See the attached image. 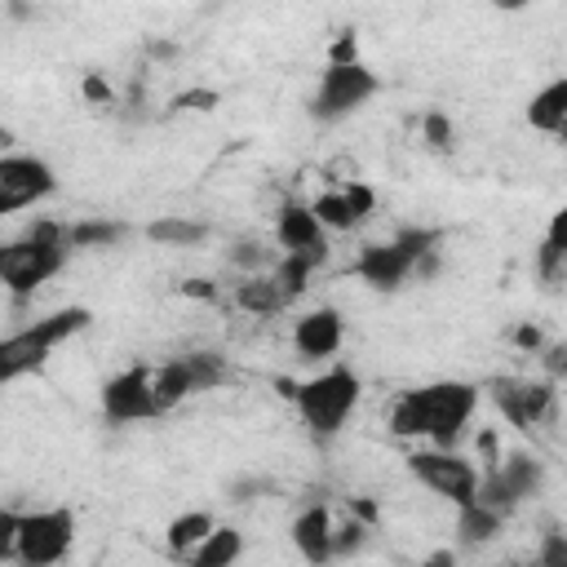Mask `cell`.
<instances>
[{
  "mask_svg": "<svg viewBox=\"0 0 567 567\" xmlns=\"http://www.w3.org/2000/svg\"><path fill=\"white\" fill-rule=\"evenodd\" d=\"M75 545V514L66 505L31 509L18 518V540H13V563L18 567H58Z\"/></svg>",
  "mask_w": 567,
  "mask_h": 567,
  "instance_id": "obj_4",
  "label": "cell"
},
{
  "mask_svg": "<svg viewBox=\"0 0 567 567\" xmlns=\"http://www.w3.org/2000/svg\"><path fill=\"white\" fill-rule=\"evenodd\" d=\"M213 532H217V523H213L208 509H186V514H177V518L164 527V545H168V554L190 558Z\"/></svg>",
  "mask_w": 567,
  "mask_h": 567,
  "instance_id": "obj_20",
  "label": "cell"
},
{
  "mask_svg": "<svg viewBox=\"0 0 567 567\" xmlns=\"http://www.w3.org/2000/svg\"><path fill=\"white\" fill-rule=\"evenodd\" d=\"M412 257L394 244V239H385V244H363L359 248V257H354V275L372 288V292H399L408 279H412Z\"/></svg>",
  "mask_w": 567,
  "mask_h": 567,
  "instance_id": "obj_12",
  "label": "cell"
},
{
  "mask_svg": "<svg viewBox=\"0 0 567 567\" xmlns=\"http://www.w3.org/2000/svg\"><path fill=\"white\" fill-rule=\"evenodd\" d=\"M142 235H146L151 244H159V248H195V244H204V239H208V221H195V217H177V213H168V217L146 221V226H142Z\"/></svg>",
  "mask_w": 567,
  "mask_h": 567,
  "instance_id": "obj_21",
  "label": "cell"
},
{
  "mask_svg": "<svg viewBox=\"0 0 567 567\" xmlns=\"http://www.w3.org/2000/svg\"><path fill=\"white\" fill-rule=\"evenodd\" d=\"M53 190H58V173H53L49 159H40V155H18V151H4V155H0V217L40 204V199H49Z\"/></svg>",
  "mask_w": 567,
  "mask_h": 567,
  "instance_id": "obj_10",
  "label": "cell"
},
{
  "mask_svg": "<svg viewBox=\"0 0 567 567\" xmlns=\"http://www.w3.org/2000/svg\"><path fill=\"white\" fill-rule=\"evenodd\" d=\"M80 93H84V102H93V106H115V89H111V80H106L102 71H84Z\"/></svg>",
  "mask_w": 567,
  "mask_h": 567,
  "instance_id": "obj_33",
  "label": "cell"
},
{
  "mask_svg": "<svg viewBox=\"0 0 567 567\" xmlns=\"http://www.w3.org/2000/svg\"><path fill=\"white\" fill-rule=\"evenodd\" d=\"M359 394H363L359 377H354L350 368L332 363V368L315 372L310 381L292 385V408H297L301 425H306L319 443H328V439H337V434L346 430L350 412L359 408Z\"/></svg>",
  "mask_w": 567,
  "mask_h": 567,
  "instance_id": "obj_3",
  "label": "cell"
},
{
  "mask_svg": "<svg viewBox=\"0 0 567 567\" xmlns=\"http://www.w3.org/2000/svg\"><path fill=\"white\" fill-rule=\"evenodd\" d=\"M540 368H545V381L567 385V341H549L540 350Z\"/></svg>",
  "mask_w": 567,
  "mask_h": 567,
  "instance_id": "obj_32",
  "label": "cell"
},
{
  "mask_svg": "<svg viewBox=\"0 0 567 567\" xmlns=\"http://www.w3.org/2000/svg\"><path fill=\"white\" fill-rule=\"evenodd\" d=\"M381 93V80L372 66L350 62V66H323L319 89L310 93V120L315 124H341L359 106H368Z\"/></svg>",
  "mask_w": 567,
  "mask_h": 567,
  "instance_id": "obj_5",
  "label": "cell"
},
{
  "mask_svg": "<svg viewBox=\"0 0 567 567\" xmlns=\"http://www.w3.org/2000/svg\"><path fill=\"white\" fill-rule=\"evenodd\" d=\"M509 341H514L518 350H527V354H540V350L549 346V341L540 337V328H536V323H518V328L509 332Z\"/></svg>",
  "mask_w": 567,
  "mask_h": 567,
  "instance_id": "obj_39",
  "label": "cell"
},
{
  "mask_svg": "<svg viewBox=\"0 0 567 567\" xmlns=\"http://www.w3.org/2000/svg\"><path fill=\"white\" fill-rule=\"evenodd\" d=\"M182 359H186V368H190L195 394L217 390V385L230 377V363H226V354H217V350H190V354H182Z\"/></svg>",
  "mask_w": 567,
  "mask_h": 567,
  "instance_id": "obj_27",
  "label": "cell"
},
{
  "mask_svg": "<svg viewBox=\"0 0 567 567\" xmlns=\"http://www.w3.org/2000/svg\"><path fill=\"white\" fill-rule=\"evenodd\" d=\"M478 385L474 381H430L412 385L390 403V434L399 439H425L430 447L456 452L461 434L470 430L478 412Z\"/></svg>",
  "mask_w": 567,
  "mask_h": 567,
  "instance_id": "obj_1",
  "label": "cell"
},
{
  "mask_svg": "<svg viewBox=\"0 0 567 567\" xmlns=\"http://www.w3.org/2000/svg\"><path fill=\"white\" fill-rule=\"evenodd\" d=\"M421 567H456V549H434Z\"/></svg>",
  "mask_w": 567,
  "mask_h": 567,
  "instance_id": "obj_43",
  "label": "cell"
},
{
  "mask_svg": "<svg viewBox=\"0 0 567 567\" xmlns=\"http://www.w3.org/2000/svg\"><path fill=\"white\" fill-rule=\"evenodd\" d=\"M84 328H93V310H89V306H62V310H53V315L27 323V328H13V332L0 341V381H18L22 372L44 368V359H49L62 341L80 337Z\"/></svg>",
  "mask_w": 567,
  "mask_h": 567,
  "instance_id": "obj_2",
  "label": "cell"
},
{
  "mask_svg": "<svg viewBox=\"0 0 567 567\" xmlns=\"http://www.w3.org/2000/svg\"><path fill=\"white\" fill-rule=\"evenodd\" d=\"M275 244H279V252H328V230L319 226L310 204L288 199L275 213Z\"/></svg>",
  "mask_w": 567,
  "mask_h": 567,
  "instance_id": "obj_15",
  "label": "cell"
},
{
  "mask_svg": "<svg viewBox=\"0 0 567 567\" xmlns=\"http://www.w3.org/2000/svg\"><path fill=\"white\" fill-rule=\"evenodd\" d=\"M478 452H483V461H487V470H492V465L501 461V439H496L492 430H483V434H478Z\"/></svg>",
  "mask_w": 567,
  "mask_h": 567,
  "instance_id": "obj_41",
  "label": "cell"
},
{
  "mask_svg": "<svg viewBox=\"0 0 567 567\" xmlns=\"http://www.w3.org/2000/svg\"><path fill=\"white\" fill-rule=\"evenodd\" d=\"M257 487H261L257 478H239V483L230 487V501H252V492H257Z\"/></svg>",
  "mask_w": 567,
  "mask_h": 567,
  "instance_id": "obj_42",
  "label": "cell"
},
{
  "mask_svg": "<svg viewBox=\"0 0 567 567\" xmlns=\"http://www.w3.org/2000/svg\"><path fill=\"white\" fill-rule=\"evenodd\" d=\"M230 301H235V310H248V315H257V319H270V315H279V310L292 306V301L284 297V288L275 284V275H244V279L235 284Z\"/></svg>",
  "mask_w": 567,
  "mask_h": 567,
  "instance_id": "obj_17",
  "label": "cell"
},
{
  "mask_svg": "<svg viewBox=\"0 0 567 567\" xmlns=\"http://www.w3.org/2000/svg\"><path fill=\"white\" fill-rule=\"evenodd\" d=\"M390 239L412 257V266H416L421 257H430V252H443V230H439V226H399Z\"/></svg>",
  "mask_w": 567,
  "mask_h": 567,
  "instance_id": "obj_28",
  "label": "cell"
},
{
  "mask_svg": "<svg viewBox=\"0 0 567 567\" xmlns=\"http://www.w3.org/2000/svg\"><path fill=\"white\" fill-rule=\"evenodd\" d=\"M226 261H230V266L239 270V279H244V275H270L279 257H275L261 239H235V244L226 248Z\"/></svg>",
  "mask_w": 567,
  "mask_h": 567,
  "instance_id": "obj_26",
  "label": "cell"
},
{
  "mask_svg": "<svg viewBox=\"0 0 567 567\" xmlns=\"http://www.w3.org/2000/svg\"><path fill=\"white\" fill-rule=\"evenodd\" d=\"M341 341H346V323H341V310L337 306H315V310H306L292 323V350L301 359L323 363V359H332L341 350Z\"/></svg>",
  "mask_w": 567,
  "mask_h": 567,
  "instance_id": "obj_13",
  "label": "cell"
},
{
  "mask_svg": "<svg viewBox=\"0 0 567 567\" xmlns=\"http://www.w3.org/2000/svg\"><path fill=\"white\" fill-rule=\"evenodd\" d=\"M128 239V221L120 217H80L66 226V248L71 252H106Z\"/></svg>",
  "mask_w": 567,
  "mask_h": 567,
  "instance_id": "obj_16",
  "label": "cell"
},
{
  "mask_svg": "<svg viewBox=\"0 0 567 567\" xmlns=\"http://www.w3.org/2000/svg\"><path fill=\"white\" fill-rule=\"evenodd\" d=\"M62 266H66V248H44V244H31V239H9L0 248V284L13 301H27Z\"/></svg>",
  "mask_w": 567,
  "mask_h": 567,
  "instance_id": "obj_9",
  "label": "cell"
},
{
  "mask_svg": "<svg viewBox=\"0 0 567 567\" xmlns=\"http://www.w3.org/2000/svg\"><path fill=\"white\" fill-rule=\"evenodd\" d=\"M195 399V381H190V368L186 359H168L155 368V403H159V416L173 412L177 403Z\"/></svg>",
  "mask_w": 567,
  "mask_h": 567,
  "instance_id": "obj_23",
  "label": "cell"
},
{
  "mask_svg": "<svg viewBox=\"0 0 567 567\" xmlns=\"http://www.w3.org/2000/svg\"><path fill=\"white\" fill-rule=\"evenodd\" d=\"M363 540H368V523H359L354 514H350L346 523H337V527H332V549H337V558L359 554V549H363Z\"/></svg>",
  "mask_w": 567,
  "mask_h": 567,
  "instance_id": "obj_31",
  "label": "cell"
},
{
  "mask_svg": "<svg viewBox=\"0 0 567 567\" xmlns=\"http://www.w3.org/2000/svg\"><path fill=\"white\" fill-rule=\"evenodd\" d=\"M421 142H425V151H434V155H452V146H456L452 120H447L443 111H425V115H421Z\"/></svg>",
  "mask_w": 567,
  "mask_h": 567,
  "instance_id": "obj_29",
  "label": "cell"
},
{
  "mask_svg": "<svg viewBox=\"0 0 567 567\" xmlns=\"http://www.w3.org/2000/svg\"><path fill=\"white\" fill-rule=\"evenodd\" d=\"M341 195L350 199V208H354V217H359V221H368V217H372V208H377V190H372L368 182H346V186H341Z\"/></svg>",
  "mask_w": 567,
  "mask_h": 567,
  "instance_id": "obj_34",
  "label": "cell"
},
{
  "mask_svg": "<svg viewBox=\"0 0 567 567\" xmlns=\"http://www.w3.org/2000/svg\"><path fill=\"white\" fill-rule=\"evenodd\" d=\"M102 416L111 425H133V421L159 416V403H155V368L133 363V368L106 377L102 381Z\"/></svg>",
  "mask_w": 567,
  "mask_h": 567,
  "instance_id": "obj_11",
  "label": "cell"
},
{
  "mask_svg": "<svg viewBox=\"0 0 567 567\" xmlns=\"http://www.w3.org/2000/svg\"><path fill=\"white\" fill-rule=\"evenodd\" d=\"M177 53H182V49H177L173 40H151V44H146V58H155V62H177Z\"/></svg>",
  "mask_w": 567,
  "mask_h": 567,
  "instance_id": "obj_40",
  "label": "cell"
},
{
  "mask_svg": "<svg viewBox=\"0 0 567 567\" xmlns=\"http://www.w3.org/2000/svg\"><path fill=\"white\" fill-rule=\"evenodd\" d=\"M350 62H359V40H354V31H341L328 44V66H350Z\"/></svg>",
  "mask_w": 567,
  "mask_h": 567,
  "instance_id": "obj_37",
  "label": "cell"
},
{
  "mask_svg": "<svg viewBox=\"0 0 567 567\" xmlns=\"http://www.w3.org/2000/svg\"><path fill=\"white\" fill-rule=\"evenodd\" d=\"M177 292H182V297H190V301H208V306H217V301H221V288H217V279H204V275H195V279H182V284H177Z\"/></svg>",
  "mask_w": 567,
  "mask_h": 567,
  "instance_id": "obj_36",
  "label": "cell"
},
{
  "mask_svg": "<svg viewBox=\"0 0 567 567\" xmlns=\"http://www.w3.org/2000/svg\"><path fill=\"white\" fill-rule=\"evenodd\" d=\"M527 124L540 128V133H554V137L567 128V75H558V80H549L545 89L532 93V102H527Z\"/></svg>",
  "mask_w": 567,
  "mask_h": 567,
  "instance_id": "obj_19",
  "label": "cell"
},
{
  "mask_svg": "<svg viewBox=\"0 0 567 567\" xmlns=\"http://www.w3.org/2000/svg\"><path fill=\"white\" fill-rule=\"evenodd\" d=\"M332 514H328V505L323 501H310L306 509H297V518H292V527H288V536H292V549L310 563V567H328L332 558H337V549H332Z\"/></svg>",
  "mask_w": 567,
  "mask_h": 567,
  "instance_id": "obj_14",
  "label": "cell"
},
{
  "mask_svg": "<svg viewBox=\"0 0 567 567\" xmlns=\"http://www.w3.org/2000/svg\"><path fill=\"white\" fill-rule=\"evenodd\" d=\"M310 208H315V217H319V226H323L328 235H346V230L359 226V217H354V208H350V199H346L341 190H319V195L310 199Z\"/></svg>",
  "mask_w": 567,
  "mask_h": 567,
  "instance_id": "obj_25",
  "label": "cell"
},
{
  "mask_svg": "<svg viewBox=\"0 0 567 567\" xmlns=\"http://www.w3.org/2000/svg\"><path fill=\"white\" fill-rule=\"evenodd\" d=\"M239 554H244V536H239V527H221V523H217V532L186 558V567H235Z\"/></svg>",
  "mask_w": 567,
  "mask_h": 567,
  "instance_id": "obj_24",
  "label": "cell"
},
{
  "mask_svg": "<svg viewBox=\"0 0 567 567\" xmlns=\"http://www.w3.org/2000/svg\"><path fill=\"white\" fill-rule=\"evenodd\" d=\"M501 527H505V514L487 509L483 501H470V505L456 509V545H461V549H483V545H492V540L501 536Z\"/></svg>",
  "mask_w": 567,
  "mask_h": 567,
  "instance_id": "obj_18",
  "label": "cell"
},
{
  "mask_svg": "<svg viewBox=\"0 0 567 567\" xmlns=\"http://www.w3.org/2000/svg\"><path fill=\"white\" fill-rule=\"evenodd\" d=\"M536 567H567V532L558 523H545L536 540Z\"/></svg>",
  "mask_w": 567,
  "mask_h": 567,
  "instance_id": "obj_30",
  "label": "cell"
},
{
  "mask_svg": "<svg viewBox=\"0 0 567 567\" xmlns=\"http://www.w3.org/2000/svg\"><path fill=\"white\" fill-rule=\"evenodd\" d=\"M540 244L567 257V204H558V213L549 217V226H545V239H540Z\"/></svg>",
  "mask_w": 567,
  "mask_h": 567,
  "instance_id": "obj_38",
  "label": "cell"
},
{
  "mask_svg": "<svg viewBox=\"0 0 567 567\" xmlns=\"http://www.w3.org/2000/svg\"><path fill=\"white\" fill-rule=\"evenodd\" d=\"M487 394L496 403V412L514 425V430H536L545 421H554L558 412V385L554 381H527V377H492Z\"/></svg>",
  "mask_w": 567,
  "mask_h": 567,
  "instance_id": "obj_8",
  "label": "cell"
},
{
  "mask_svg": "<svg viewBox=\"0 0 567 567\" xmlns=\"http://www.w3.org/2000/svg\"><path fill=\"white\" fill-rule=\"evenodd\" d=\"M328 261V252H279V261H275V284L284 288V297L288 301H297L306 288H310V279H315V270Z\"/></svg>",
  "mask_w": 567,
  "mask_h": 567,
  "instance_id": "obj_22",
  "label": "cell"
},
{
  "mask_svg": "<svg viewBox=\"0 0 567 567\" xmlns=\"http://www.w3.org/2000/svg\"><path fill=\"white\" fill-rule=\"evenodd\" d=\"M217 102H221L217 89H182V93L173 97V111H213Z\"/></svg>",
  "mask_w": 567,
  "mask_h": 567,
  "instance_id": "obj_35",
  "label": "cell"
},
{
  "mask_svg": "<svg viewBox=\"0 0 567 567\" xmlns=\"http://www.w3.org/2000/svg\"><path fill=\"white\" fill-rule=\"evenodd\" d=\"M509 567H523V563H509Z\"/></svg>",
  "mask_w": 567,
  "mask_h": 567,
  "instance_id": "obj_44",
  "label": "cell"
},
{
  "mask_svg": "<svg viewBox=\"0 0 567 567\" xmlns=\"http://www.w3.org/2000/svg\"><path fill=\"white\" fill-rule=\"evenodd\" d=\"M540 487H545V461L532 456V452H509V456H501L492 470H483V478H478V501H483L487 509H496V514L509 518L523 501L540 496Z\"/></svg>",
  "mask_w": 567,
  "mask_h": 567,
  "instance_id": "obj_7",
  "label": "cell"
},
{
  "mask_svg": "<svg viewBox=\"0 0 567 567\" xmlns=\"http://www.w3.org/2000/svg\"><path fill=\"white\" fill-rule=\"evenodd\" d=\"M408 474H412L425 492L452 501L456 509L470 505V501H478V478H483V470H478L465 452H447V447L408 452Z\"/></svg>",
  "mask_w": 567,
  "mask_h": 567,
  "instance_id": "obj_6",
  "label": "cell"
}]
</instances>
